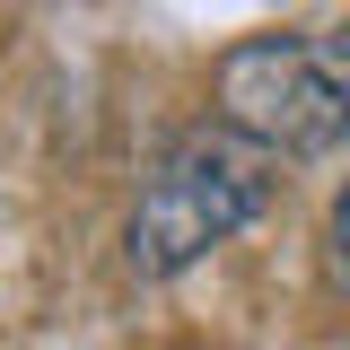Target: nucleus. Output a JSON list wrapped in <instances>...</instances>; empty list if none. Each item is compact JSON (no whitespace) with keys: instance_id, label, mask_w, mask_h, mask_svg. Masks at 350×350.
Wrapping results in <instances>:
<instances>
[{"instance_id":"7ed1b4c3","label":"nucleus","mask_w":350,"mask_h":350,"mask_svg":"<svg viewBox=\"0 0 350 350\" xmlns=\"http://www.w3.org/2000/svg\"><path fill=\"white\" fill-rule=\"evenodd\" d=\"M333 262L350 271V184H342V202H333Z\"/></svg>"},{"instance_id":"f03ea898","label":"nucleus","mask_w":350,"mask_h":350,"mask_svg":"<svg viewBox=\"0 0 350 350\" xmlns=\"http://www.w3.org/2000/svg\"><path fill=\"white\" fill-rule=\"evenodd\" d=\"M219 123L262 158H324L350 140V27L245 36L219 53Z\"/></svg>"},{"instance_id":"f257e3e1","label":"nucleus","mask_w":350,"mask_h":350,"mask_svg":"<svg viewBox=\"0 0 350 350\" xmlns=\"http://www.w3.org/2000/svg\"><path fill=\"white\" fill-rule=\"evenodd\" d=\"M271 184L280 175L254 140H237L228 123H193L158 158V175L140 184V211L123 228V262L140 280H175L184 262H202L237 228H254L271 211Z\"/></svg>"}]
</instances>
